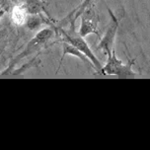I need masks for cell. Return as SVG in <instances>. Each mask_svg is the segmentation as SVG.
Masks as SVG:
<instances>
[{
    "label": "cell",
    "instance_id": "1",
    "mask_svg": "<svg viewBox=\"0 0 150 150\" xmlns=\"http://www.w3.org/2000/svg\"><path fill=\"white\" fill-rule=\"evenodd\" d=\"M53 34H54V31H53L52 28H49V27L38 31L33 39L30 40V42L26 45V47H24V50L22 52L19 53V54L16 55L15 57L10 61L8 67L2 72L1 75L10 74L13 69L15 68V66L17 65L23 58H25L27 56L32 55V54H34V53L39 52L40 49H41L42 45H45L50 39H52Z\"/></svg>",
    "mask_w": 150,
    "mask_h": 150
},
{
    "label": "cell",
    "instance_id": "2",
    "mask_svg": "<svg viewBox=\"0 0 150 150\" xmlns=\"http://www.w3.org/2000/svg\"><path fill=\"white\" fill-rule=\"evenodd\" d=\"M58 34L60 35L61 40L64 42H67L75 47H77L88 59L90 60L91 64L94 66V68L99 71L102 68V63L97 58L91 47L88 45L84 38L81 37L78 34V32L75 31V22H70V29L69 30H63L62 28L57 29Z\"/></svg>",
    "mask_w": 150,
    "mask_h": 150
},
{
    "label": "cell",
    "instance_id": "3",
    "mask_svg": "<svg viewBox=\"0 0 150 150\" xmlns=\"http://www.w3.org/2000/svg\"><path fill=\"white\" fill-rule=\"evenodd\" d=\"M136 57L128 59L127 63H124L119 59L116 55V50H112V53L107 56V62L102 68L97 72V74L101 75H116L120 77L135 76L136 73L132 71V65L134 64Z\"/></svg>",
    "mask_w": 150,
    "mask_h": 150
},
{
    "label": "cell",
    "instance_id": "4",
    "mask_svg": "<svg viewBox=\"0 0 150 150\" xmlns=\"http://www.w3.org/2000/svg\"><path fill=\"white\" fill-rule=\"evenodd\" d=\"M108 12L111 16V23L107 28L104 36L100 39V42L98 45V50H102L107 56L111 54L112 50H115V40H116L117 31L119 29L120 24V19L117 18V16L110 8H108Z\"/></svg>",
    "mask_w": 150,
    "mask_h": 150
},
{
    "label": "cell",
    "instance_id": "5",
    "mask_svg": "<svg viewBox=\"0 0 150 150\" xmlns=\"http://www.w3.org/2000/svg\"><path fill=\"white\" fill-rule=\"evenodd\" d=\"M80 18H81V24H80V28L78 31V34L80 36L85 38L91 34H96L97 36H100L98 31L99 19L98 16L96 15L94 5L87 8L80 15Z\"/></svg>",
    "mask_w": 150,
    "mask_h": 150
},
{
    "label": "cell",
    "instance_id": "6",
    "mask_svg": "<svg viewBox=\"0 0 150 150\" xmlns=\"http://www.w3.org/2000/svg\"><path fill=\"white\" fill-rule=\"evenodd\" d=\"M61 47H62V55H61V59H60V63H59V67H58L57 70H59L61 64H62V60L63 58L65 57L66 55H72V56H75V57L79 58L80 60H82L84 63H88V64H91L90 60L85 56L83 53L80 52V50L75 47L74 45H72L71 44H69L67 42H64L62 41V44H61Z\"/></svg>",
    "mask_w": 150,
    "mask_h": 150
},
{
    "label": "cell",
    "instance_id": "7",
    "mask_svg": "<svg viewBox=\"0 0 150 150\" xmlns=\"http://www.w3.org/2000/svg\"><path fill=\"white\" fill-rule=\"evenodd\" d=\"M94 2H95V0H83L81 2V4L75 8L68 16H66V18L64 19L63 21L64 22H68L69 24H70V22H75L87 8H89L90 6L94 5Z\"/></svg>",
    "mask_w": 150,
    "mask_h": 150
},
{
    "label": "cell",
    "instance_id": "8",
    "mask_svg": "<svg viewBox=\"0 0 150 150\" xmlns=\"http://www.w3.org/2000/svg\"><path fill=\"white\" fill-rule=\"evenodd\" d=\"M23 7L25 8L28 15H41V13L45 10L44 3L41 0H27Z\"/></svg>",
    "mask_w": 150,
    "mask_h": 150
},
{
    "label": "cell",
    "instance_id": "9",
    "mask_svg": "<svg viewBox=\"0 0 150 150\" xmlns=\"http://www.w3.org/2000/svg\"><path fill=\"white\" fill-rule=\"evenodd\" d=\"M12 20L16 25H23L26 22V19L28 17L25 8L23 6H16L12 11Z\"/></svg>",
    "mask_w": 150,
    "mask_h": 150
},
{
    "label": "cell",
    "instance_id": "10",
    "mask_svg": "<svg viewBox=\"0 0 150 150\" xmlns=\"http://www.w3.org/2000/svg\"><path fill=\"white\" fill-rule=\"evenodd\" d=\"M42 23L44 21H42L41 15H28L25 25L30 31H36L42 25Z\"/></svg>",
    "mask_w": 150,
    "mask_h": 150
},
{
    "label": "cell",
    "instance_id": "11",
    "mask_svg": "<svg viewBox=\"0 0 150 150\" xmlns=\"http://www.w3.org/2000/svg\"><path fill=\"white\" fill-rule=\"evenodd\" d=\"M41 62V60L38 58V56L36 55L35 57H33L32 59L27 63H24V65L20 66L19 68H14L12 70V72L10 74H13V75H20V74H23L24 72L28 71L29 69H31L32 67H36L37 65H39V63Z\"/></svg>",
    "mask_w": 150,
    "mask_h": 150
}]
</instances>
